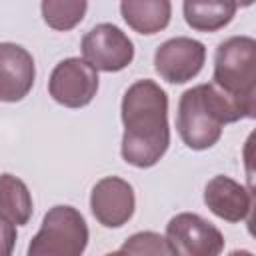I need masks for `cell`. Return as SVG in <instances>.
I'll use <instances>...</instances> for the list:
<instances>
[{
  "label": "cell",
  "instance_id": "obj_1",
  "mask_svg": "<svg viewBox=\"0 0 256 256\" xmlns=\"http://www.w3.org/2000/svg\"><path fill=\"white\" fill-rule=\"evenodd\" d=\"M120 154L136 168L156 166L170 146L168 94L150 78L136 80L122 96Z\"/></svg>",
  "mask_w": 256,
  "mask_h": 256
},
{
  "label": "cell",
  "instance_id": "obj_2",
  "mask_svg": "<svg viewBox=\"0 0 256 256\" xmlns=\"http://www.w3.org/2000/svg\"><path fill=\"white\" fill-rule=\"evenodd\" d=\"M244 118L246 114L218 88L212 84H198L180 96L176 130L188 148L208 150L220 140L224 124Z\"/></svg>",
  "mask_w": 256,
  "mask_h": 256
},
{
  "label": "cell",
  "instance_id": "obj_3",
  "mask_svg": "<svg viewBox=\"0 0 256 256\" xmlns=\"http://www.w3.org/2000/svg\"><path fill=\"white\" fill-rule=\"evenodd\" d=\"M232 100L246 118L256 116V40L250 36H230L214 52L212 82Z\"/></svg>",
  "mask_w": 256,
  "mask_h": 256
},
{
  "label": "cell",
  "instance_id": "obj_4",
  "mask_svg": "<svg viewBox=\"0 0 256 256\" xmlns=\"http://www.w3.org/2000/svg\"><path fill=\"white\" fill-rule=\"evenodd\" d=\"M88 236L84 216L74 206L58 204L44 214L40 230L28 244L26 256H82Z\"/></svg>",
  "mask_w": 256,
  "mask_h": 256
},
{
  "label": "cell",
  "instance_id": "obj_5",
  "mask_svg": "<svg viewBox=\"0 0 256 256\" xmlns=\"http://www.w3.org/2000/svg\"><path fill=\"white\" fill-rule=\"evenodd\" d=\"M164 238L174 256H220L224 250L222 232L212 222L192 212L170 218Z\"/></svg>",
  "mask_w": 256,
  "mask_h": 256
},
{
  "label": "cell",
  "instance_id": "obj_6",
  "mask_svg": "<svg viewBox=\"0 0 256 256\" xmlns=\"http://www.w3.org/2000/svg\"><path fill=\"white\" fill-rule=\"evenodd\" d=\"M80 50L96 72H120L134 60V44L128 34L108 22L90 28L80 42Z\"/></svg>",
  "mask_w": 256,
  "mask_h": 256
},
{
  "label": "cell",
  "instance_id": "obj_7",
  "mask_svg": "<svg viewBox=\"0 0 256 256\" xmlns=\"http://www.w3.org/2000/svg\"><path fill=\"white\" fill-rule=\"evenodd\" d=\"M98 84V72L84 58H66L54 66L48 80V94L66 108H84L94 100Z\"/></svg>",
  "mask_w": 256,
  "mask_h": 256
},
{
  "label": "cell",
  "instance_id": "obj_8",
  "mask_svg": "<svg viewBox=\"0 0 256 256\" xmlns=\"http://www.w3.org/2000/svg\"><path fill=\"white\" fill-rule=\"evenodd\" d=\"M206 62V46L188 36L162 42L154 52V68L168 84H184L196 78Z\"/></svg>",
  "mask_w": 256,
  "mask_h": 256
},
{
  "label": "cell",
  "instance_id": "obj_9",
  "mask_svg": "<svg viewBox=\"0 0 256 256\" xmlns=\"http://www.w3.org/2000/svg\"><path fill=\"white\" fill-rule=\"evenodd\" d=\"M136 208V196L132 184L118 176H106L98 180L90 192V210L98 224L104 228L124 226Z\"/></svg>",
  "mask_w": 256,
  "mask_h": 256
},
{
  "label": "cell",
  "instance_id": "obj_10",
  "mask_svg": "<svg viewBox=\"0 0 256 256\" xmlns=\"http://www.w3.org/2000/svg\"><path fill=\"white\" fill-rule=\"evenodd\" d=\"M36 78L32 54L14 42H0V102L24 100Z\"/></svg>",
  "mask_w": 256,
  "mask_h": 256
},
{
  "label": "cell",
  "instance_id": "obj_11",
  "mask_svg": "<svg viewBox=\"0 0 256 256\" xmlns=\"http://www.w3.org/2000/svg\"><path fill=\"white\" fill-rule=\"evenodd\" d=\"M204 204L218 218L236 224L248 220L252 212V192L230 176L218 174L210 178L204 188Z\"/></svg>",
  "mask_w": 256,
  "mask_h": 256
},
{
  "label": "cell",
  "instance_id": "obj_12",
  "mask_svg": "<svg viewBox=\"0 0 256 256\" xmlns=\"http://www.w3.org/2000/svg\"><path fill=\"white\" fill-rule=\"evenodd\" d=\"M120 14L134 32L150 36L168 26L172 4L168 0H124L120 2Z\"/></svg>",
  "mask_w": 256,
  "mask_h": 256
},
{
  "label": "cell",
  "instance_id": "obj_13",
  "mask_svg": "<svg viewBox=\"0 0 256 256\" xmlns=\"http://www.w3.org/2000/svg\"><path fill=\"white\" fill-rule=\"evenodd\" d=\"M236 10L234 0H186L182 4L186 24L198 32H216L228 26Z\"/></svg>",
  "mask_w": 256,
  "mask_h": 256
},
{
  "label": "cell",
  "instance_id": "obj_14",
  "mask_svg": "<svg viewBox=\"0 0 256 256\" xmlns=\"http://www.w3.org/2000/svg\"><path fill=\"white\" fill-rule=\"evenodd\" d=\"M32 210L28 186L14 174H0V216L14 226H24L32 218Z\"/></svg>",
  "mask_w": 256,
  "mask_h": 256
},
{
  "label": "cell",
  "instance_id": "obj_15",
  "mask_svg": "<svg viewBox=\"0 0 256 256\" xmlns=\"http://www.w3.org/2000/svg\"><path fill=\"white\" fill-rule=\"evenodd\" d=\"M86 10L88 2L84 0H44L40 4L42 20L58 32H68L78 26Z\"/></svg>",
  "mask_w": 256,
  "mask_h": 256
},
{
  "label": "cell",
  "instance_id": "obj_16",
  "mask_svg": "<svg viewBox=\"0 0 256 256\" xmlns=\"http://www.w3.org/2000/svg\"><path fill=\"white\" fill-rule=\"evenodd\" d=\"M120 250L126 252L128 256H174L166 238L152 230L132 234L130 238L124 240Z\"/></svg>",
  "mask_w": 256,
  "mask_h": 256
},
{
  "label": "cell",
  "instance_id": "obj_17",
  "mask_svg": "<svg viewBox=\"0 0 256 256\" xmlns=\"http://www.w3.org/2000/svg\"><path fill=\"white\" fill-rule=\"evenodd\" d=\"M16 246V228L0 216V256H12Z\"/></svg>",
  "mask_w": 256,
  "mask_h": 256
},
{
  "label": "cell",
  "instance_id": "obj_18",
  "mask_svg": "<svg viewBox=\"0 0 256 256\" xmlns=\"http://www.w3.org/2000/svg\"><path fill=\"white\" fill-rule=\"evenodd\" d=\"M228 256H254L250 250H234V252H230Z\"/></svg>",
  "mask_w": 256,
  "mask_h": 256
},
{
  "label": "cell",
  "instance_id": "obj_19",
  "mask_svg": "<svg viewBox=\"0 0 256 256\" xmlns=\"http://www.w3.org/2000/svg\"><path fill=\"white\" fill-rule=\"evenodd\" d=\"M104 256H128V254L122 252V250H116V252H108V254H104Z\"/></svg>",
  "mask_w": 256,
  "mask_h": 256
}]
</instances>
